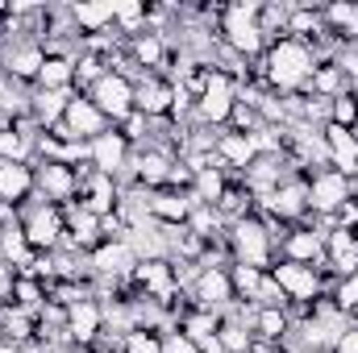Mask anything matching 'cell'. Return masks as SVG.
Returning <instances> with one entry per match:
<instances>
[{"instance_id":"1","label":"cell","mask_w":358,"mask_h":353,"mask_svg":"<svg viewBox=\"0 0 358 353\" xmlns=\"http://www.w3.org/2000/svg\"><path fill=\"white\" fill-rule=\"evenodd\" d=\"M313 50L304 46V42H296V38H279V42H271L267 54L259 59V63H250V71L259 75V80H267L271 91H279V96H292V91H304L308 84V75H313Z\"/></svg>"},{"instance_id":"2","label":"cell","mask_w":358,"mask_h":353,"mask_svg":"<svg viewBox=\"0 0 358 353\" xmlns=\"http://www.w3.org/2000/svg\"><path fill=\"white\" fill-rule=\"evenodd\" d=\"M259 8H263V0H234L221 8V25H217V38L246 63H259L267 54V38L259 29Z\"/></svg>"},{"instance_id":"3","label":"cell","mask_w":358,"mask_h":353,"mask_svg":"<svg viewBox=\"0 0 358 353\" xmlns=\"http://www.w3.org/2000/svg\"><path fill=\"white\" fill-rule=\"evenodd\" d=\"M225 241H229L234 262L255 266V270H271L275 258H279V246H275L267 220H263L259 212H250L246 220H234V225L225 229Z\"/></svg>"},{"instance_id":"4","label":"cell","mask_w":358,"mask_h":353,"mask_svg":"<svg viewBox=\"0 0 358 353\" xmlns=\"http://www.w3.org/2000/svg\"><path fill=\"white\" fill-rule=\"evenodd\" d=\"M21 229H25V241H29L34 254H55L67 241V216H63V208L46 204L42 195H34L21 208Z\"/></svg>"},{"instance_id":"5","label":"cell","mask_w":358,"mask_h":353,"mask_svg":"<svg viewBox=\"0 0 358 353\" xmlns=\"http://www.w3.org/2000/svg\"><path fill=\"white\" fill-rule=\"evenodd\" d=\"M355 183H358V179H346L342 171H334V167H325V171L308 175V212H313V216L334 220V216L355 200Z\"/></svg>"},{"instance_id":"6","label":"cell","mask_w":358,"mask_h":353,"mask_svg":"<svg viewBox=\"0 0 358 353\" xmlns=\"http://www.w3.org/2000/svg\"><path fill=\"white\" fill-rule=\"evenodd\" d=\"M234 104H238V84H234L229 75L213 71V75H208V84H204V91L196 96V121H192V125L225 129V121H229Z\"/></svg>"},{"instance_id":"7","label":"cell","mask_w":358,"mask_h":353,"mask_svg":"<svg viewBox=\"0 0 358 353\" xmlns=\"http://www.w3.org/2000/svg\"><path fill=\"white\" fill-rule=\"evenodd\" d=\"M259 208L271 212L279 225H300L304 216H308V179L304 175H287L275 191H271L267 200H259Z\"/></svg>"},{"instance_id":"8","label":"cell","mask_w":358,"mask_h":353,"mask_svg":"<svg viewBox=\"0 0 358 353\" xmlns=\"http://www.w3.org/2000/svg\"><path fill=\"white\" fill-rule=\"evenodd\" d=\"M271 278L283 287L287 303H313L325 295V278H321V266H300V262H279L271 266Z\"/></svg>"},{"instance_id":"9","label":"cell","mask_w":358,"mask_h":353,"mask_svg":"<svg viewBox=\"0 0 358 353\" xmlns=\"http://www.w3.org/2000/svg\"><path fill=\"white\" fill-rule=\"evenodd\" d=\"M34 179H38V195L46 200V204H59V208H67V204H76L80 200V175H76V167H67V163H34Z\"/></svg>"},{"instance_id":"10","label":"cell","mask_w":358,"mask_h":353,"mask_svg":"<svg viewBox=\"0 0 358 353\" xmlns=\"http://www.w3.org/2000/svg\"><path fill=\"white\" fill-rule=\"evenodd\" d=\"M88 266L104 283H129L134 270H138V254L129 250V241H100L88 254Z\"/></svg>"},{"instance_id":"11","label":"cell","mask_w":358,"mask_h":353,"mask_svg":"<svg viewBox=\"0 0 358 353\" xmlns=\"http://www.w3.org/2000/svg\"><path fill=\"white\" fill-rule=\"evenodd\" d=\"M42 63H46V46H42V42H8V46H0V67H4V75L17 80V84H25V88L38 84Z\"/></svg>"},{"instance_id":"12","label":"cell","mask_w":358,"mask_h":353,"mask_svg":"<svg viewBox=\"0 0 358 353\" xmlns=\"http://www.w3.org/2000/svg\"><path fill=\"white\" fill-rule=\"evenodd\" d=\"M187 295H192L196 308L221 316V312L238 299V295H234V283H229V266H200V278H196V287H192Z\"/></svg>"},{"instance_id":"13","label":"cell","mask_w":358,"mask_h":353,"mask_svg":"<svg viewBox=\"0 0 358 353\" xmlns=\"http://www.w3.org/2000/svg\"><path fill=\"white\" fill-rule=\"evenodd\" d=\"M88 100L108 117V125H121L129 112H134V84L125 80V75H117V71H108L96 88L88 91Z\"/></svg>"},{"instance_id":"14","label":"cell","mask_w":358,"mask_h":353,"mask_svg":"<svg viewBox=\"0 0 358 353\" xmlns=\"http://www.w3.org/2000/svg\"><path fill=\"white\" fill-rule=\"evenodd\" d=\"M142 295H150V299H159V303H167V312H171V303H176L179 291L176 287V270H171V258H155V262H138L134 270V278H129Z\"/></svg>"},{"instance_id":"15","label":"cell","mask_w":358,"mask_h":353,"mask_svg":"<svg viewBox=\"0 0 358 353\" xmlns=\"http://www.w3.org/2000/svg\"><path fill=\"white\" fill-rule=\"evenodd\" d=\"M88 154H92V167H96L100 175L121 179L125 171H129L134 146H129L117 129H108V133H100V137H92V142H88Z\"/></svg>"},{"instance_id":"16","label":"cell","mask_w":358,"mask_h":353,"mask_svg":"<svg viewBox=\"0 0 358 353\" xmlns=\"http://www.w3.org/2000/svg\"><path fill=\"white\" fill-rule=\"evenodd\" d=\"M171 104H176V84L163 80V75H142L134 84V112H142L146 121H163L171 117Z\"/></svg>"},{"instance_id":"17","label":"cell","mask_w":358,"mask_h":353,"mask_svg":"<svg viewBox=\"0 0 358 353\" xmlns=\"http://www.w3.org/2000/svg\"><path fill=\"white\" fill-rule=\"evenodd\" d=\"M279 258L283 262H300V266H325V233H317L308 225H292L287 237L279 241Z\"/></svg>"},{"instance_id":"18","label":"cell","mask_w":358,"mask_h":353,"mask_svg":"<svg viewBox=\"0 0 358 353\" xmlns=\"http://www.w3.org/2000/svg\"><path fill=\"white\" fill-rule=\"evenodd\" d=\"M104 333V308L100 299H80L67 308V341L76 350H92Z\"/></svg>"},{"instance_id":"19","label":"cell","mask_w":358,"mask_h":353,"mask_svg":"<svg viewBox=\"0 0 358 353\" xmlns=\"http://www.w3.org/2000/svg\"><path fill=\"white\" fill-rule=\"evenodd\" d=\"M63 129L71 133V142H92V137H100V133H108L113 125H108V117L92 104L88 96H71V104H67V112H63Z\"/></svg>"},{"instance_id":"20","label":"cell","mask_w":358,"mask_h":353,"mask_svg":"<svg viewBox=\"0 0 358 353\" xmlns=\"http://www.w3.org/2000/svg\"><path fill=\"white\" fill-rule=\"evenodd\" d=\"M34 195H38L34 163H0V204L25 208Z\"/></svg>"},{"instance_id":"21","label":"cell","mask_w":358,"mask_h":353,"mask_svg":"<svg viewBox=\"0 0 358 353\" xmlns=\"http://www.w3.org/2000/svg\"><path fill=\"white\" fill-rule=\"evenodd\" d=\"M321 137H325V150H329V167L342 171L346 179H355L358 175V137H355V129L325 125Z\"/></svg>"},{"instance_id":"22","label":"cell","mask_w":358,"mask_h":353,"mask_svg":"<svg viewBox=\"0 0 358 353\" xmlns=\"http://www.w3.org/2000/svg\"><path fill=\"white\" fill-rule=\"evenodd\" d=\"M192 208H196V195H192V191L159 187V191L150 195V216H155L159 225H187Z\"/></svg>"},{"instance_id":"23","label":"cell","mask_w":358,"mask_h":353,"mask_svg":"<svg viewBox=\"0 0 358 353\" xmlns=\"http://www.w3.org/2000/svg\"><path fill=\"white\" fill-rule=\"evenodd\" d=\"M255 158H259V150H255V142H250V137L221 129V137H217V163H221V171H225V175H242Z\"/></svg>"},{"instance_id":"24","label":"cell","mask_w":358,"mask_h":353,"mask_svg":"<svg viewBox=\"0 0 358 353\" xmlns=\"http://www.w3.org/2000/svg\"><path fill=\"white\" fill-rule=\"evenodd\" d=\"M71 96H76V91H46V88H34V96H29V117L38 121V129H42V133H50V129L63 121V112H67Z\"/></svg>"},{"instance_id":"25","label":"cell","mask_w":358,"mask_h":353,"mask_svg":"<svg viewBox=\"0 0 358 353\" xmlns=\"http://www.w3.org/2000/svg\"><path fill=\"white\" fill-rule=\"evenodd\" d=\"M213 208L221 212V220H225V229H229L234 220H246V216L255 212V195L246 191V183H242V179L234 175V179H229V187H225V195H221Z\"/></svg>"},{"instance_id":"26","label":"cell","mask_w":358,"mask_h":353,"mask_svg":"<svg viewBox=\"0 0 358 353\" xmlns=\"http://www.w3.org/2000/svg\"><path fill=\"white\" fill-rule=\"evenodd\" d=\"M34 88H46V91H76V59L71 54H46L42 63V75Z\"/></svg>"},{"instance_id":"27","label":"cell","mask_w":358,"mask_h":353,"mask_svg":"<svg viewBox=\"0 0 358 353\" xmlns=\"http://www.w3.org/2000/svg\"><path fill=\"white\" fill-rule=\"evenodd\" d=\"M342 91H350V80L338 71V63H317L304 84V96H321V100H338Z\"/></svg>"},{"instance_id":"28","label":"cell","mask_w":358,"mask_h":353,"mask_svg":"<svg viewBox=\"0 0 358 353\" xmlns=\"http://www.w3.org/2000/svg\"><path fill=\"white\" fill-rule=\"evenodd\" d=\"M71 21H76V29L92 38V33H100V29H108L113 25V0H92V4H71Z\"/></svg>"},{"instance_id":"29","label":"cell","mask_w":358,"mask_h":353,"mask_svg":"<svg viewBox=\"0 0 358 353\" xmlns=\"http://www.w3.org/2000/svg\"><path fill=\"white\" fill-rule=\"evenodd\" d=\"M287 329H292V320H287V312L283 308H259V316H255V337L259 341H271V345H279L283 337H287Z\"/></svg>"},{"instance_id":"30","label":"cell","mask_w":358,"mask_h":353,"mask_svg":"<svg viewBox=\"0 0 358 353\" xmlns=\"http://www.w3.org/2000/svg\"><path fill=\"white\" fill-rule=\"evenodd\" d=\"M187 233H196L200 241H217L225 233V220H221V212L213 204H196L192 216H187Z\"/></svg>"},{"instance_id":"31","label":"cell","mask_w":358,"mask_h":353,"mask_svg":"<svg viewBox=\"0 0 358 353\" xmlns=\"http://www.w3.org/2000/svg\"><path fill=\"white\" fill-rule=\"evenodd\" d=\"M217 345L225 353H246L255 345V333L242 324V320H234V316H221V324H217Z\"/></svg>"},{"instance_id":"32","label":"cell","mask_w":358,"mask_h":353,"mask_svg":"<svg viewBox=\"0 0 358 353\" xmlns=\"http://www.w3.org/2000/svg\"><path fill=\"white\" fill-rule=\"evenodd\" d=\"M229 179L221 167H208V171H200L196 183H192V195H196V204H217L221 195H225V187H229Z\"/></svg>"},{"instance_id":"33","label":"cell","mask_w":358,"mask_h":353,"mask_svg":"<svg viewBox=\"0 0 358 353\" xmlns=\"http://www.w3.org/2000/svg\"><path fill=\"white\" fill-rule=\"evenodd\" d=\"M263 274H267V270H255V266L234 262V266H229V283H234V295H238V299H246V303H255Z\"/></svg>"},{"instance_id":"34","label":"cell","mask_w":358,"mask_h":353,"mask_svg":"<svg viewBox=\"0 0 358 353\" xmlns=\"http://www.w3.org/2000/svg\"><path fill=\"white\" fill-rule=\"evenodd\" d=\"M263 125V117H259V108H250V104H234V112H229V121H225V129L229 133H242V137H250L255 129Z\"/></svg>"},{"instance_id":"35","label":"cell","mask_w":358,"mask_h":353,"mask_svg":"<svg viewBox=\"0 0 358 353\" xmlns=\"http://www.w3.org/2000/svg\"><path fill=\"white\" fill-rule=\"evenodd\" d=\"M121 353H163V333H150V329H134L125 333Z\"/></svg>"},{"instance_id":"36","label":"cell","mask_w":358,"mask_h":353,"mask_svg":"<svg viewBox=\"0 0 358 353\" xmlns=\"http://www.w3.org/2000/svg\"><path fill=\"white\" fill-rule=\"evenodd\" d=\"M329 125H342V129H355L358 125V100L350 91H342L338 100H329Z\"/></svg>"},{"instance_id":"37","label":"cell","mask_w":358,"mask_h":353,"mask_svg":"<svg viewBox=\"0 0 358 353\" xmlns=\"http://www.w3.org/2000/svg\"><path fill=\"white\" fill-rule=\"evenodd\" d=\"M255 303H259V308H283V312H287V295H283V287L271 278V270L263 274V283H259V295H255Z\"/></svg>"},{"instance_id":"38","label":"cell","mask_w":358,"mask_h":353,"mask_svg":"<svg viewBox=\"0 0 358 353\" xmlns=\"http://www.w3.org/2000/svg\"><path fill=\"white\" fill-rule=\"evenodd\" d=\"M334 299H338V308L350 316L358 308V270L355 274H346V278H338V287H334Z\"/></svg>"},{"instance_id":"39","label":"cell","mask_w":358,"mask_h":353,"mask_svg":"<svg viewBox=\"0 0 358 353\" xmlns=\"http://www.w3.org/2000/svg\"><path fill=\"white\" fill-rule=\"evenodd\" d=\"M163 353H200V345L192 337H183L179 329H171V333H163Z\"/></svg>"},{"instance_id":"40","label":"cell","mask_w":358,"mask_h":353,"mask_svg":"<svg viewBox=\"0 0 358 353\" xmlns=\"http://www.w3.org/2000/svg\"><path fill=\"white\" fill-rule=\"evenodd\" d=\"M329 353H358V329H355V324L334 341V350H329Z\"/></svg>"},{"instance_id":"41","label":"cell","mask_w":358,"mask_h":353,"mask_svg":"<svg viewBox=\"0 0 358 353\" xmlns=\"http://www.w3.org/2000/svg\"><path fill=\"white\" fill-rule=\"evenodd\" d=\"M246 353H279V345H271V341H259V337H255V345H250Z\"/></svg>"},{"instance_id":"42","label":"cell","mask_w":358,"mask_h":353,"mask_svg":"<svg viewBox=\"0 0 358 353\" xmlns=\"http://www.w3.org/2000/svg\"><path fill=\"white\" fill-rule=\"evenodd\" d=\"M0 353H21V345H8V341H0Z\"/></svg>"},{"instance_id":"43","label":"cell","mask_w":358,"mask_h":353,"mask_svg":"<svg viewBox=\"0 0 358 353\" xmlns=\"http://www.w3.org/2000/svg\"><path fill=\"white\" fill-rule=\"evenodd\" d=\"M200 353H225V350L221 345H208V350H200Z\"/></svg>"},{"instance_id":"44","label":"cell","mask_w":358,"mask_h":353,"mask_svg":"<svg viewBox=\"0 0 358 353\" xmlns=\"http://www.w3.org/2000/svg\"><path fill=\"white\" fill-rule=\"evenodd\" d=\"M350 96H355V100H358V80H355V84H350Z\"/></svg>"},{"instance_id":"45","label":"cell","mask_w":358,"mask_h":353,"mask_svg":"<svg viewBox=\"0 0 358 353\" xmlns=\"http://www.w3.org/2000/svg\"><path fill=\"white\" fill-rule=\"evenodd\" d=\"M355 137H358V125H355Z\"/></svg>"},{"instance_id":"46","label":"cell","mask_w":358,"mask_h":353,"mask_svg":"<svg viewBox=\"0 0 358 353\" xmlns=\"http://www.w3.org/2000/svg\"><path fill=\"white\" fill-rule=\"evenodd\" d=\"M355 179H358V175H355Z\"/></svg>"}]
</instances>
